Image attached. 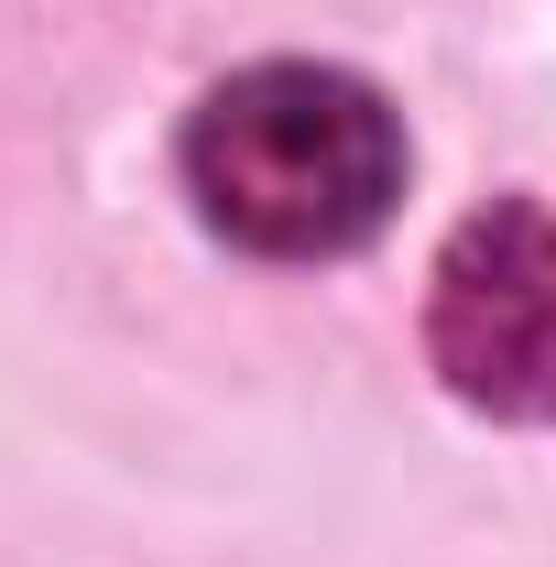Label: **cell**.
Returning a JSON list of instances; mask_svg holds the SVG:
<instances>
[{
  "instance_id": "cell-2",
  "label": "cell",
  "mask_w": 556,
  "mask_h": 567,
  "mask_svg": "<svg viewBox=\"0 0 556 567\" xmlns=\"http://www.w3.org/2000/svg\"><path fill=\"white\" fill-rule=\"evenodd\" d=\"M425 360L470 415H556V218L535 197H491L447 229L425 274Z\"/></svg>"
},
{
  "instance_id": "cell-1",
  "label": "cell",
  "mask_w": 556,
  "mask_h": 567,
  "mask_svg": "<svg viewBox=\"0 0 556 567\" xmlns=\"http://www.w3.org/2000/svg\"><path fill=\"white\" fill-rule=\"evenodd\" d=\"M186 197L229 251L339 262L404 197V121L349 66H306V55L240 66L186 121Z\"/></svg>"
}]
</instances>
